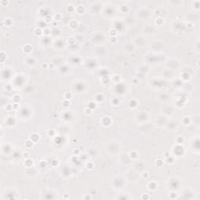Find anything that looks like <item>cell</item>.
Segmentation results:
<instances>
[{
  "label": "cell",
  "mask_w": 200,
  "mask_h": 200,
  "mask_svg": "<svg viewBox=\"0 0 200 200\" xmlns=\"http://www.w3.org/2000/svg\"><path fill=\"white\" fill-rule=\"evenodd\" d=\"M120 150H121L120 143L116 142V141L111 140V141L107 142V144L106 145V151L109 155H117Z\"/></svg>",
  "instance_id": "obj_1"
},
{
  "label": "cell",
  "mask_w": 200,
  "mask_h": 200,
  "mask_svg": "<svg viewBox=\"0 0 200 200\" xmlns=\"http://www.w3.org/2000/svg\"><path fill=\"white\" fill-rule=\"evenodd\" d=\"M126 185V179L125 177H119L116 176L112 180L111 186L115 190H121L123 189V187Z\"/></svg>",
  "instance_id": "obj_2"
},
{
  "label": "cell",
  "mask_w": 200,
  "mask_h": 200,
  "mask_svg": "<svg viewBox=\"0 0 200 200\" xmlns=\"http://www.w3.org/2000/svg\"><path fill=\"white\" fill-rule=\"evenodd\" d=\"M125 179L126 181L131 182H135L137 180H138L139 177V174L137 170H128L125 174Z\"/></svg>",
  "instance_id": "obj_3"
},
{
  "label": "cell",
  "mask_w": 200,
  "mask_h": 200,
  "mask_svg": "<svg viewBox=\"0 0 200 200\" xmlns=\"http://www.w3.org/2000/svg\"><path fill=\"white\" fill-rule=\"evenodd\" d=\"M149 117H151V115H149V113L145 111L138 112V113L136 114V116H135L136 121L142 123H145L147 121H149Z\"/></svg>",
  "instance_id": "obj_4"
},
{
  "label": "cell",
  "mask_w": 200,
  "mask_h": 200,
  "mask_svg": "<svg viewBox=\"0 0 200 200\" xmlns=\"http://www.w3.org/2000/svg\"><path fill=\"white\" fill-rule=\"evenodd\" d=\"M179 61L176 60V59H170V60H168L166 63V67H167V69H169V70H177V68L179 67Z\"/></svg>",
  "instance_id": "obj_5"
},
{
  "label": "cell",
  "mask_w": 200,
  "mask_h": 200,
  "mask_svg": "<svg viewBox=\"0 0 200 200\" xmlns=\"http://www.w3.org/2000/svg\"><path fill=\"white\" fill-rule=\"evenodd\" d=\"M168 184H170V189L171 191H176V190H178L180 189L181 181L176 178V177H172L170 180V182H168Z\"/></svg>",
  "instance_id": "obj_6"
},
{
  "label": "cell",
  "mask_w": 200,
  "mask_h": 200,
  "mask_svg": "<svg viewBox=\"0 0 200 200\" xmlns=\"http://www.w3.org/2000/svg\"><path fill=\"white\" fill-rule=\"evenodd\" d=\"M163 42L160 40H156L154 41L151 45V49L152 50L155 52H159L162 51V49H163Z\"/></svg>",
  "instance_id": "obj_7"
},
{
  "label": "cell",
  "mask_w": 200,
  "mask_h": 200,
  "mask_svg": "<svg viewBox=\"0 0 200 200\" xmlns=\"http://www.w3.org/2000/svg\"><path fill=\"white\" fill-rule=\"evenodd\" d=\"M142 30H143V34L144 35H154L157 31V28L155 26L152 25V24H146L143 28Z\"/></svg>",
  "instance_id": "obj_8"
},
{
  "label": "cell",
  "mask_w": 200,
  "mask_h": 200,
  "mask_svg": "<svg viewBox=\"0 0 200 200\" xmlns=\"http://www.w3.org/2000/svg\"><path fill=\"white\" fill-rule=\"evenodd\" d=\"M147 43V40L145 38V36L143 35H140V36H138L135 38L134 40V44L135 45L138 47H144Z\"/></svg>",
  "instance_id": "obj_9"
},
{
  "label": "cell",
  "mask_w": 200,
  "mask_h": 200,
  "mask_svg": "<svg viewBox=\"0 0 200 200\" xmlns=\"http://www.w3.org/2000/svg\"><path fill=\"white\" fill-rule=\"evenodd\" d=\"M167 118L168 117H167V116L163 115V114H160V115H159L156 118V123L157 124V126L161 127V128L162 127H165L168 121Z\"/></svg>",
  "instance_id": "obj_10"
},
{
  "label": "cell",
  "mask_w": 200,
  "mask_h": 200,
  "mask_svg": "<svg viewBox=\"0 0 200 200\" xmlns=\"http://www.w3.org/2000/svg\"><path fill=\"white\" fill-rule=\"evenodd\" d=\"M73 89L74 91H77V92H81V91L82 92L85 89V84L83 82V81H80V82H78V81H77V82L74 83Z\"/></svg>",
  "instance_id": "obj_11"
},
{
  "label": "cell",
  "mask_w": 200,
  "mask_h": 200,
  "mask_svg": "<svg viewBox=\"0 0 200 200\" xmlns=\"http://www.w3.org/2000/svg\"><path fill=\"white\" fill-rule=\"evenodd\" d=\"M123 49L128 53H132L135 52V44L130 42H126L123 45Z\"/></svg>",
  "instance_id": "obj_12"
},
{
  "label": "cell",
  "mask_w": 200,
  "mask_h": 200,
  "mask_svg": "<svg viewBox=\"0 0 200 200\" xmlns=\"http://www.w3.org/2000/svg\"><path fill=\"white\" fill-rule=\"evenodd\" d=\"M191 146L194 151H196L197 153L199 152V147H200L199 139L198 137L194 138L193 141H192V142L191 143Z\"/></svg>",
  "instance_id": "obj_13"
},
{
  "label": "cell",
  "mask_w": 200,
  "mask_h": 200,
  "mask_svg": "<svg viewBox=\"0 0 200 200\" xmlns=\"http://www.w3.org/2000/svg\"><path fill=\"white\" fill-rule=\"evenodd\" d=\"M104 38H105V36L102 33L98 32V33H96V34L93 35V37L91 38V40H92V42L95 41V42H98V43H99V42L101 43V42L104 40Z\"/></svg>",
  "instance_id": "obj_14"
},
{
  "label": "cell",
  "mask_w": 200,
  "mask_h": 200,
  "mask_svg": "<svg viewBox=\"0 0 200 200\" xmlns=\"http://www.w3.org/2000/svg\"><path fill=\"white\" fill-rule=\"evenodd\" d=\"M165 128H167V129H168V130H174V129H176V128H177V123L176 122V121H168L167 124H166Z\"/></svg>",
  "instance_id": "obj_15"
},
{
  "label": "cell",
  "mask_w": 200,
  "mask_h": 200,
  "mask_svg": "<svg viewBox=\"0 0 200 200\" xmlns=\"http://www.w3.org/2000/svg\"><path fill=\"white\" fill-rule=\"evenodd\" d=\"M64 45H65V42H63L62 39H60V38H58V39H56V41H55V42L53 43V46L55 49H60L63 48Z\"/></svg>",
  "instance_id": "obj_16"
},
{
  "label": "cell",
  "mask_w": 200,
  "mask_h": 200,
  "mask_svg": "<svg viewBox=\"0 0 200 200\" xmlns=\"http://www.w3.org/2000/svg\"><path fill=\"white\" fill-rule=\"evenodd\" d=\"M41 44L44 46H49V45H51V39L49 36H45L41 38Z\"/></svg>",
  "instance_id": "obj_17"
},
{
  "label": "cell",
  "mask_w": 200,
  "mask_h": 200,
  "mask_svg": "<svg viewBox=\"0 0 200 200\" xmlns=\"http://www.w3.org/2000/svg\"><path fill=\"white\" fill-rule=\"evenodd\" d=\"M157 187H158V184L155 181H152V182H149V184H148V189L151 191H155L157 189Z\"/></svg>",
  "instance_id": "obj_18"
},
{
  "label": "cell",
  "mask_w": 200,
  "mask_h": 200,
  "mask_svg": "<svg viewBox=\"0 0 200 200\" xmlns=\"http://www.w3.org/2000/svg\"><path fill=\"white\" fill-rule=\"evenodd\" d=\"M191 118L190 116H184L183 117V120H182V123L184 126H189V124L191 123Z\"/></svg>",
  "instance_id": "obj_19"
},
{
  "label": "cell",
  "mask_w": 200,
  "mask_h": 200,
  "mask_svg": "<svg viewBox=\"0 0 200 200\" xmlns=\"http://www.w3.org/2000/svg\"><path fill=\"white\" fill-rule=\"evenodd\" d=\"M128 156H130V158L131 159V160H136V159L138 158V153L137 152L132 151V152H129Z\"/></svg>",
  "instance_id": "obj_20"
},
{
  "label": "cell",
  "mask_w": 200,
  "mask_h": 200,
  "mask_svg": "<svg viewBox=\"0 0 200 200\" xmlns=\"http://www.w3.org/2000/svg\"><path fill=\"white\" fill-rule=\"evenodd\" d=\"M26 63L29 66H33L35 64V60L32 57H29L26 60Z\"/></svg>",
  "instance_id": "obj_21"
},
{
  "label": "cell",
  "mask_w": 200,
  "mask_h": 200,
  "mask_svg": "<svg viewBox=\"0 0 200 200\" xmlns=\"http://www.w3.org/2000/svg\"><path fill=\"white\" fill-rule=\"evenodd\" d=\"M91 199V196H88V195H87V196H85L84 197V199Z\"/></svg>",
  "instance_id": "obj_22"
}]
</instances>
